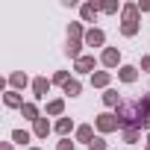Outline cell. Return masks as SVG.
Here are the masks:
<instances>
[{
  "mask_svg": "<svg viewBox=\"0 0 150 150\" xmlns=\"http://www.w3.org/2000/svg\"><path fill=\"white\" fill-rule=\"evenodd\" d=\"M115 118H118L121 129H141V112H138V103L135 100H124L115 109Z\"/></svg>",
  "mask_w": 150,
  "mask_h": 150,
  "instance_id": "cell-1",
  "label": "cell"
},
{
  "mask_svg": "<svg viewBox=\"0 0 150 150\" xmlns=\"http://www.w3.org/2000/svg\"><path fill=\"white\" fill-rule=\"evenodd\" d=\"M94 127H97V132H100V135H109V132H118V129H121V124H118L115 112H100V115L94 118Z\"/></svg>",
  "mask_w": 150,
  "mask_h": 150,
  "instance_id": "cell-2",
  "label": "cell"
},
{
  "mask_svg": "<svg viewBox=\"0 0 150 150\" xmlns=\"http://www.w3.org/2000/svg\"><path fill=\"white\" fill-rule=\"evenodd\" d=\"M83 41H86V47H103V44H106V33H103L100 27H88Z\"/></svg>",
  "mask_w": 150,
  "mask_h": 150,
  "instance_id": "cell-3",
  "label": "cell"
},
{
  "mask_svg": "<svg viewBox=\"0 0 150 150\" xmlns=\"http://www.w3.org/2000/svg\"><path fill=\"white\" fill-rule=\"evenodd\" d=\"M100 65H103V68H121V50H118V47H103Z\"/></svg>",
  "mask_w": 150,
  "mask_h": 150,
  "instance_id": "cell-4",
  "label": "cell"
},
{
  "mask_svg": "<svg viewBox=\"0 0 150 150\" xmlns=\"http://www.w3.org/2000/svg\"><path fill=\"white\" fill-rule=\"evenodd\" d=\"M121 24H141L138 3H124V9H121Z\"/></svg>",
  "mask_w": 150,
  "mask_h": 150,
  "instance_id": "cell-5",
  "label": "cell"
},
{
  "mask_svg": "<svg viewBox=\"0 0 150 150\" xmlns=\"http://www.w3.org/2000/svg\"><path fill=\"white\" fill-rule=\"evenodd\" d=\"M83 47H86L83 38H68L65 41V56H71L74 62H77V59H83Z\"/></svg>",
  "mask_w": 150,
  "mask_h": 150,
  "instance_id": "cell-6",
  "label": "cell"
},
{
  "mask_svg": "<svg viewBox=\"0 0 150 150\" xmlns=\"http://www.w3.org/2000/svg\"><path fill=\"white\" fill-rule=\"evenodd\" d=\"M6 83H9V88H15V91H24L27 86H33V83H30V77H27L24 71H12Z\"/></svg>",
  "mask_w": 150,
  "mask_h": 150,
  "instance_id": "cell-7",
  "label": "cell"
},
{
  "mask_svg": "<svg viewBox=\"0 0 150 150\" xmlns=\"http://www.w3.org/2000/svg\"><path fill=\"white\" fill-rule=\"evenodd\" d=\"M24 103H27V100H24V94H21V91H15V88H9V91L3 94V106H6V109H24Z\"/></svg>",
  "mask_w": 150,
  "mask_h": 150,
  "instance_id": "cell-8",
  "label": "cell"
},
{
  "mask_svg": "<svg viewBox=\"0 0 150 150\" xmlns=\"http://www.w3.org/2000/svg\"><path fill=\"white\" fill-rule=\"evenodd\" d=\"M94 68H97V59L94 56H83V59L74 62V71H77V74H94Z\"/></svg>",
  "mask_w": 150,
  "mask_h": 150,
  "instance_id": "cell-9",
  "label": "cell"
},
{
  "mask_svg": "<svg viewBox=\"0 0 150 150\" xmlns=\"http://www.w3.org/2000/svg\"><path fill=\"white\" fill-rule=\"evenodd\" d=\"M74 138H77L80 144H91V141H94V127H91V124H80L77 132H74Z\"/></svg>",
  "mask_w": 150,
  "mask_h": 150,
  "instance_id": "cell-10",
  "label": "cell"
},
{
  "mask_svg": "<svg viewBox=\"0 0 150 150\" xmlns=\"http://www.w3.org/2000/svg\"><path fill=\"white\" fill-rule=\"evenodd\" d=\"M50 80L47 77H35L33 80V94H35V100H41V97H47V91H50Z\"/></svg>",
  "mask_w": 150,
  "mask_h": 150,
  "instance_id": "cell-11",
  "label": "cell"
},
{
  "mask_svg": "<svg viewBox=\"0 0 150 150\" xmlns=\"http://www.w3.org/2000/svg\"><path fill=\"white\" fill-rule=\"evenodd\" d=\"M118 80L127 83V86L135 83V80H138V68H135V65H121V68H118Z\"/></svg>",
  "mask_w": 150,
  "mask_h": 150,
  "instance_id": "cell-12",
  "label": "cell"
},
{
  "mask_svg": "<svg viewBox=\"0 0 150 150\" xmlns=\"http://www.w3.org/2000/svg\"><path fill=\"white\" fill-rule=\"evenodd\" d=\"M53 132H59L62 138H68L71 132H77V127H74V121H71V118H59V121L53 124Z\"/></svg>",
  "mask_w": 150,
  "mask_h": 150,
  "instance_id": "cell-13",
  "label": "cell"
},
{
  "mask_svg": "<svg viewBox=\"0 0 150 150\" xmlns=\"http://www.w3.org/2000/svg\"><path fill=\"white\" fill-rule=\"evenodd\" d=\"M97 12H100L97 3H83V6H80V18H83V24H94Z\"/></svg>",
  "mask_w": 150,
  "mask_h": 150,
  "instance_id": "cell-14",
  "label": "cell"
},
{
  "mask_svg": "<svg viewBox=\"0 0 150 150\" xmlns=\"http://www.w3.org/2000/svg\"><path fill=\"white\" fill-rule=\"evenodd\" d=\"M62 112H65V100H62V97H53V100H47V106H44V115H50V118H62Z\"/></svg>",
  "mask_w": 150,
  "mask_h": 150,
  "instance_id": "cell-15",
  "label": "cell"
},
{
  "mask_svg": "<svg viewBox=\"0 0 150 150\" xmlns=\"http://www.w3.org/2000/svg\"><path fill=\"white\" fill-rule=\"evenodd\" d=\"M50 129H53V124L47 121V115H41V118L33 124V135H35V138H47V132H50Z\"/></svg>",
  "mask_w": 150,
  "mask_h": 150,
  "instance_id": "cell-16",
  "label": "cell"
},
{
  "mask_svg": "<svg viewBox=\"0 0 150 150\" xmlns=\"http://www.w3.org/2000/svg\"><path fill=\"white\" fill-rule=\"evenodd\" d=\"M109 83H112V74H109V71H94V74H91V86H94V88H103V91H106Z\"/></svg>",
  "mask_w": 150,
  "mask_h": 150,
  "instance_id": "cell-17",
  "label": "cell"
},
{
  "mask_svg": "<svg viewBox=\"0 0 150 150\" xmlns=\"http://www.w3.org/2000/svg\"><path fill=\"white\" fill-rule=\"evenodd\" d=\"M121 103H124V100H121V94H118L115 88H106V91H103V106H109V109H118Z\"/></svg>",
  "mask_w": 150,
  "mask_h": 150,
  "instance_id": "cell-18",
  "label": "cell"
},
{
  "mask_svg": "<svg viewBox=\"0 0 150 150\" xmlns=\"http://www.w3.org/2000/svg\"><path fill=\"white\" fill-rule=\"evenodd\" d=\"M62 94H65V97H80V94H83V83L74 77V80H71V83L62 88Z\"/></svg>",
  "mask_w": 150,
  "mask_h": 150,
  "instance_id": "cell-19",
  "label": "cell"
},
{
  "mask_svg": "<svg viewBox=\"0 0 150 150\" xmlns=\"http://www.w3.org/2000/svg\"><path fill=\"white\" fill-rule=\"evenodd\" d=\"M68 38H86L83 21H71V24H68Z\"/></svg>",
  "mask_w": 150,
  "mask_h": 150,
  "instance_id": "cell-20",
  "label": "cell"
},
{
  "mask_svg": "<svg viewBox=\"0 0 150 150\" xmlns=\"http://www.w3.org/2000/svg\"><path fill=\"white\" fill-rule=\"evenodd\" d=\"M21 115H24L27 121H33V124H35V121L41 118V115H38V106H35V103H30V100L24 103V109H21Z\"/></svg>",
  "mask_w": 150,
  "mask_h": 150,
  "instance_id": "cell-21",
  "label": "cell"
},
{
  "mask_svg": "<svg viewBox=\"0 0 150 150\" xmlns=\"http://www.w3.org/2000/svg\"><path fill=\"white\" fill-rule=\"evenodd\" d=\"M103 15H115L118 9H124V3H118V0H103V3H97Z\"/></svg>",
  "mask_w": 150,
  "mask_h": 150,
  "instance_id": "cell-22",
  "label": "cell"
},
{
  "mask_svg": "<svg viewBox=\"0 0 150 150\" xmlns=\"http://www.w3.org/2000/svg\"><path fill=\"white\" fill-rule=\"evenodd\" d=\"M71 80H74V77H68V71H53V77H50V83H53V86H62V88H65Z\"/></svg>",
  "mask_w": 150,
  "mask_h": 150,
  "instance_id": "cell-23",
  "label": "cell"
},
{
  "mask_svg": "<svg viewBox=\"0 0 150 150\" xmlns=\"http://www.w3.org/2000/svg\"><path fill=\"white\" fill-rule=\"evenodd\" d=\"M121 138L127 144H138L141 141V129H121Z\"/></svg>",
  "mask_w": 150,
  "mask_h": 150,
  "instance_id": "cell-24",
  "label": "cell"
},
{
  "mask_svg": "<svg viewBox=\"0 0 150 150\" xmlns=\"http://www.w3.org/2000/svg\"><path fill=\"white\" fill-rule=\"evenodd\" d=\"M138 30H141V24H121V35L124 38H135Z\"/></svg>",
  "mask_w": 150,
  "mask_h": 150,
  "instance_id": "cell-25",
  "label": "cell"
},
{
  "mask_svg": "<svg viewBox=\"0 0 150 150\" xmlns=\"http://www.w3.org/2000/svg\"><path fill=\"white\" fill-rule=\"evenodd\" d=\"M30 138H33V135H30L27 129H12V141H15V144H27Z\"/></svg>",
  "mask_w": 150,
  "mask_h": 150,
  "instance_id": "cell-26",
  "label": "cell"
},
{
  "mask_svg": "<svg viewBox=\"0 0 150 150\" xmlns=\"http://www.w3.org/2000/svg\"><path fill=\"white\" fill-rule=\"evenodd\" d=\"M88 150H109V144H106V138H103V135H94V141L88 144Z\"/></svg>",
  "mask_w": 150,
  "mask_h": 150,
  "instance_id": "cell-27",
  "label": "cell"
},
{
  "mask_svg": "<svg viewBox=\"0 0 150 150\" xmlns=\"http://www.w3.org/2000/svg\"><path fill=\"white\" fill-rule=\"evenodd\" d=\"M56 150H77V141H71V138H62L56 144Z\"/></svg>",
  "mask_w": 150,
  "mask_h": 150,
  "instance_id": "cell-28",
  "label": "cell"
},
{
  "mask_svg": "<svg viewBox=\"0 0 150 150\" xmlns=\"http://www.w3.org/2000/svg\"><path fill=\"white\" fill-rule=\"evenodd\" d=\"M138 12H141V15L150 12V0H138Z\"/></svg>",
  "mask_w": 150,
  "mask_h": 150,
  "instance_id": "cell-29",
  "label": "cell"
},
{
  "mask_svg": "<svg viewBox=\"0 0 150 150\" xmlns=\"http://www.w3.org/2000/svg\"><path fill=\"white\" fill-rule=\"evenodd\" d=\"M141 71H150V53H147V56H141Z\"/></svg>",
  "mask_w": 150,
  "mask_h": 150,
  "instance_id": "cell-30",
  "label": "cell"
},
{
  "mask_svg": "<svg viewBox=\"0 0 150 150\" xmlns=\"http://www.w3.org/2000/svg\"><path fill=\"white\" fill-rule=\"evenodd\" d=\"M0 150H15V147H12V141H3V144H0Z\"/></svg>",
  "mask_w": 150,
  "mask_h": 150,
  "instance_id": "cell-31",
  "label": "cell"
},
{
  "mask_svg": "<svg viewBox=\"0 0 150 150\" xmlns=\"http://www.w3.org/2000/svg\"><path fill=\"white\" fill-rule=\"evenodd\" d=\"M27 150H41V147H27Z\"/></svg>",
  "mask_w": 150,
  "mask_h": 150,
  "instance_id": "cell-32",
  "label": "cell"
},
{
  "mask_svg": "<svg viewBox=\"0 0 150 150\" xmlns=\"http://www.w3.org/2000/svg\"><path fill=\"white\" fill-rule=\"evenodd\" d=\"M147 144H150V132H147Z\"/></svg>",
  "mask_w": 150,
  "mask_h": 150,
  "instance_id": "cell-33",
  "label": "cell"
},
{
  "mask_svg": "<svg viewBox=\"0 0 150 150\" xmlns=\"http://www.w3.org/2000/svg\"><path fill=\"white\" fill-rule=\"evenodd\" d=\"M147 150H150V144H147Z\"/></svg>",
  "mask_w": 150,
  "mask_h": 150,
  "instance_id": "cell-34",
  "label": "cell"
}]
</instances>
